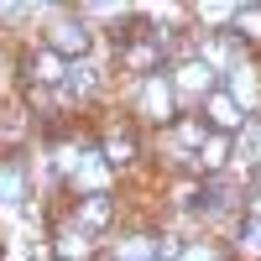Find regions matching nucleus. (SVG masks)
<instances>
[{"instance_id": "7ed1b4c3", "label": "nucleus", "mask_w": 261, "mask_h": 261, "mask_svg": "<svg viewBox=\"0 0 261 261\" xmlns=\"http://www.w3.org/2000/svg\"><path fill=\"white\" fill-rule=\"evenodd\" d=\"M120 58H125V68L130 73H157V63H162V42H141V37H130V42H120Z\"/></svg>"}, {"instance_id": "1a4fd4ad", "label": "nucleus", "mask_w": 261, "mask_h": 261, "mask_svg": "<svg viewBox=\"0 0 261 261\" xmlns=\"http://www.w3.org/2000/svg\"><path fill=\"white\" fill-rule=\"evenodd\" d=\"M230 27H235V37H246L251 47H261V6H251V11H241V6H235Z\"/></svg>"}, {"instance_id": "9d476101", "label": "nucleus", "mask_w": 261, "mask_h": 261, "mask_svg": "<svg viewBox=\"0 0 261 261\" xmlns=\"http://www.w3.org/2000/svg\"><path fill=\"white\" fill-rule=\"evenodd\" d=\"M32 79L58 84V79H63V53H53V47H47V53H37V58H32Z\"/></svg>"}, {"instance_id": "2eb2a0df", "label": "nucleus", "mask_w": 261, "mask_h": 261, "mask_svg": "<svg viewBox=\"0 0 261 261\" xmlns=\"http://www.w3.org/2000/svg\"><path fill=\"white\" fill-rule=\"evenodd\" d=\"M178 261H220V256H214V251H204V246H188Z\"/></svg>"}, {"instance_id": "4468645a", "label": "nucleus", "mask_w": 261, "mask_h": 261, "mask_svg": "<svg viewBox=\"0 0 261 261\" xmlns=\"http://www.w3.org/2000/svg\"><path fill=\"white\" fill-rule=\"evenodd\" d=\"M199 16L204 21H230L235 16V0H199Z\"/></svg>"}, {"instance_id": "ddd939ff", "label": "nucleus", "mask_w": 261, "mask_h": 261, "mask_svg": "<svg viewBox=\"0 0 261 261\" xmlns=\"http://www.w3.org/2000/svg\"><path fill=\"white\" fill-rule=\"evenodd\" d=\"M241 251L246 256H261V214H251V220L241 225Z\"/></svg>"}, {"instance_id": "423d86ee", "label": "nucleus", "mask_w": 261, "mask_h": 261, "mask_svg": "<svg viewBox=\"0 0 261 261\" xmlns=\"http://www.w3.org/2000/svg\"><path fill=\"white\" fill-rule=\"evenodd\" d=\"M178 89L183 94H209L214 89V68H204V63H183V68H178Z\"/></svg>"}, {"instance_id": "39448f33", "label": "nucleus", "mask_w": 261, "mask_h": 261, "mask_svg": "<svg viewBox=\"0 0 261 261\" xmlns=\"http://www.w3.org/2000/svg\"><path fill=\"white\" fill-rule=\"evenodd\" d=\"M110 214H115V204H110V193H105V188H94L89 199H79V225H84V230H105V225H110Z\"/></svg>"}, {"instance_id": "9b49d317", "label": "nucleus", "mask_w": 261, "mask_h": 261, "mask_svg": "<svg viewBox=\"0 0 261 261\" xmlns=\"http://www.w3.org/2000/svg\"><path fill=\"white\" fill-rule=\"evenodd\" d=\"M21 136H27V115H21V110H0V146H16Z\"/></svg>"}, {"instance_id": "0eeeda50", "label": "nucleus", "mask_w": 261, "mask_h": 261, "mask_svg": "<svg viewBox=\"0 0 261 261\" xmlns=\"http://www.w3.org/2000/svg\"><path fill=\"white\" fill-rule=\"evenodd\" d=\"M53 251L63 256V261H79V256H89V230H58V241H53Z\"/></svg>"}, {"instance_id": "6e6552de", "label": "nucleus", "mask_w": 261, "mask_h": 261, "mask_svg": "<svg viewBox=\"0 0 261 261\" xmlns=\"http://www.w3.org/2000/svg\"><path fill=\"white\" fill-rule=\"evenodd\" d=\"M199 157H204V167H209V172H220V167H225V157H230V130H214V136H204Z\"/></svg>"}, {"instance_id": "f257e3e1", "label": "nucleus", "mask_w": 261, "mask_h": 261, "mask_svg": "<svg viewBox=\"0 0 261 261\" xmlns=\"http://www.w3.org/2000/svg\"><path fill=\"white\" fill-rule=\"evenodd\" d=\"M241 120H246V115H241V99L214 84V89L204 94V125H209V130H230V136H235V130H241Z\"/></svg>"}, {"instance_id": "dca6fc26", "label": "nucleus", "mask_w": 261, "mask_h": 261, "mask_svg": "<svg viewBox=\"0 0 261 261\" xmlns=\"http://www.w3.org/2000/svg\"><path fill=\"white\" fill-rule=\"evenodd\" d=\"M251 214H261V188H256V199H251Z\"/></svg>"}, {"instance_id": "f03ea898", "label": "nucleus", "mask_w": 261, "mask_h": 261, "mask_svg": "<svg viewBox=\"0 0 261 261\" xmlns=\"http://www.w3.org/2000/svg\"><path fill=\"white\" fill-rule=\"evenodd\" d=\"M136 110L146 115V120H172V89H167V79H157V73H146L141 79V99H136Z\"/></svg>"}, {"instance_id": "f8f14e48", "label": "nucleus", "mask_w": 261, "mask_h": 261, "mask_svg": "<svg viewBox=\"0 0 261 261\" xmlns=\"http://www.w3.org/2000/svg\"><path fill=\"white\" fill-rule=\"evenodd\" d=\"M105 162H110V167L136 162V136H110V141H105Z\"/></svg>"}, {"instance_id": "20e7f679", "label": "nucleus", "mask_w": 261, "mask_h": 261, "mask_svg": "<svg viewBox=\"0 0 261 261\" xmlns=\"http://www.w3.org/2000/svg\"><path fill=\"white\" fill-rule=\"evenodd\" d=\"M47 47H53V53H63V58L89 53V27H84V21H58L53 37H47Z\"/></svg>"}]
</instances>
